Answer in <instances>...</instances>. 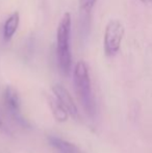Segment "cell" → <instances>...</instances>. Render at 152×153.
<instances>
[{
  "label": "cell",
  "instance_id": "6",
  "mask_svg": "<svg viewBox=\"0 0 152 153\" xmlns=\"http://www.w3.org/2000/svg\"><path fill=\"white\" fill-rule=\"evenodd\" d=\"M49 144L54 148L56 151H59V153H79L78 149L74 144L70 143L68 141L61 139V137H48Z\"/></svg>",
  "mask_w": 152,
  "mask_h": 153
},
{
  "label": "cell",
  "instance_id": "10",
  "mask_svg": "<svg viewBox=\"0 0 152 153\" xmlns=\"http://www.w3.org/2000/svg\"><path fill=\"white\" fill-rule=\"evenodd\" d=\"M142 2H144V3H149V2H151L152 0H141Z\"/></svg>",
  "mask_w": 152,
  "mask_h": 153
},
{
  "label": "cell",
  "instance_id": "4",
  "mask_svg": "<svg viewBox=\"0 0 152 153\" xmlns=\"http://www.w3.org/2000/svg\"><path fill=\"white\" fill-rule=\"evenodd\" d=\"M52 92L55 98L66 108V111H68L70 117L73 118V119H78L79 118L78 108H77L76 103L74 102L73 97L69 93V91L62 85H54L52 87Z\"/></svg>",
  "mask_w": 152,
  "mask_h": 153
},
{
  "label": "cell",
  "instance_id": "1",
  "mask_svg": "<svg viewBox=\"0 0 152 153\" xmlns=\"http://www.w3.org/2000/svg\"><path fill=\"white\" fill-rule=\"evenodd\" d=\"M73 78L77 97L83 109L89 117H94L96 113V104L92 93L89 68L85 61H78L76 62Z\"/></svg>",
  "mask_w": 152,
  "mask_h": 153
},
{
  "label": "cell",
  "instance_id": "5",
  "mask_svg": "<svg viewBox=\"0 0 152 153\" xmlns=\"http://www.w3.org/2000/svg\"><path fill=\"white\" fill-rule=\"evenodd\" d=\"M4 102H5L6 106L10 109V113H13L14 115L20 113V97H19L16 90L10 85H7L4 90Z\"/></svg>",
  "mask_w": 152,
  "mask_h": 153
},
{
  "label": "cell",
  "instance_id": "2",
  "mask_svg": "<svg viewBox=\"0 0 152 153\" xmlns=\"http://www.w3.org/2000/svg\"><path fill=\"white\" fill-rule=\"evenodd\" d=\"M71 15L64 14L59 21L56 30V56L61 71L68 75L72 67V55L70 50V36H71Z\"/></svg>",
  "mask_w": 152,
  "mask_h": 153
},
{
  "label": "cell",
  "instance_id": "8",
  "mask_svg": "<svg viewBox=\"0 0 152 153\" xmlns=\"http://www.w3.org/2000/svg\"><path fill=\"white\" fill-rule=\"evenodd\" d=\"M49 105H50L51 111H52V115L54 117V119L57 122H66L69 117V114L66 111V108L63 105L59 103V101L56 98H49Z\"/></svg>",
  "mask_w": 152,
  "mask_h": 153
},
{
  "label": "cell",
  "instance_id": "7",
  "mask_svg": "<svg viewBox=\"0 0 152 153\" xmlns=\"http://www.w3.org/2000/svg\"><path fill=\"white\" fill-rule=\"evenodd\" d=\"M19 23H20V16L18 12H15L6 19L3 25V36L5 40H10L14 36L18 29Z\"/></svg>",
  "mask_w": 152,
  "mask_h": 153
},
{
  "label": "cell",
  "instance_id": "11",
  "mask_svg": "<svg viewBox=\"0 0 152 153\" xmlns=\"http://www.w3.org/2000/svg\"><path fill=\"white\" fill-rule=\"evenodd\" d=\"M1 124H2V123H1V119H0V126H1Z\"/></svg>",
  "mask_w": 152,
  "mask_h": 153
},
{
  "label": "cell",
  "instance_id": "9",
  "mask_svg": "<svg viewBox=\"0 0 152 153\" xmlns=\"http://www.w3.org/2000/svg\"><path fill=\"white\" fill-rule=\"evenodd\" d=\"M80 10L85 14H90L96 3V0H78Z\"/></svg>",
  "mask_w": 152,
  "mask_h": 153
},
{
  "label": "cell",
  "instance_id": "3",
  "mask_svg": "<svg viewBox=\"0 0 152 153\" xmlns=\"http://www.w3.org/2000/svg\"><path fill=\"white\" fill-rule=\"evenodd\" d=\"M124 32V26L119 20H112L108 23L103 36V48L108 56H114L119 52Z\"/></svg>",
  "mask_w": 152,
  "mask_h": 153
}]
</instances>
